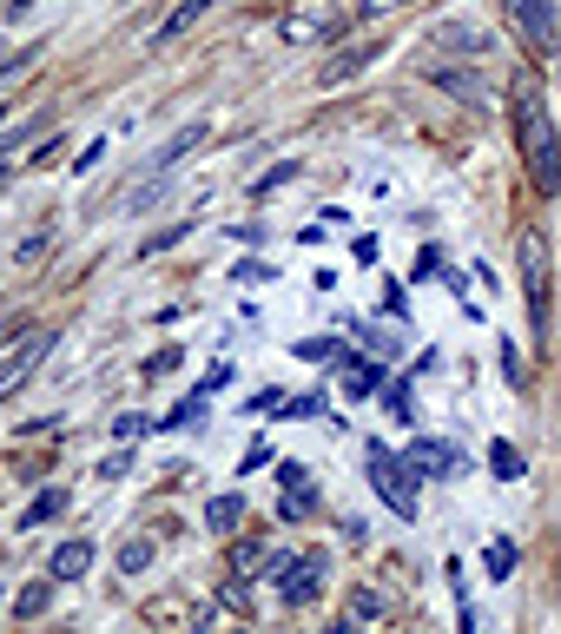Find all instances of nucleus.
Listing matches in <instances>:
<instances>
[{
	"mask_svg": "<svg viewBox=\"0 0 561 634\" xmlns=\"http://www.w3.org/2000/svg\"><path fill=\"white\" fill-rule=\"evenodd\" d=\"M555 7H561V0H509V20L522 26V40H529V46H542V53H549V46H555Z\"/></svg>",
	"mask_w": 561,
	"mask_h": 634,
	"instance_id": "nucleus-6",
	"label": "nucleus"
},
{
	"mask_svg": "<svg viewBox=\"0 0 561 634\" xmlns=\"http://www.w3.org/2000/svg\"><path fill=\"white\" fill-rule=\"evenodd\" d=\"M198 423H205V397H185V404H179L159 430H198Z\"/></svg>",
	"mask_w": 561,
	"mask_h": 634,
	"instance_id": "nucleus-16",
	"label": "nucleus"
},
{
	"mask_svg": "<svg viewBox=\"0 0 561 634\" xmlns=\"http://www.w3.org/2000/svg\"><path fill=\"white\" fill-rule=\"evenodd\" d=\"M516 146H522V159H529L536 192L555 198L561 192V132H555V119H549V106H542L529 86L516 93Z\"/></svg>",
	"mask_w": 561,
	"mask_h": 634,
	"instance_id": "nucleus-1",
	"label": "nucleus"
},
{
	"mask_svg": "<svg viewBox=\"0 0 561 634\" xmlns=\"http://www.w3.org/2000/svg\"><path fill=\"white\" fill-rule=\"evenodd\" d=\"M549 284H555L549 238H542V232H522V298H529V324H536V337H549Z\"/></svg>",
	"mask_w": 561,
	"mask_h": 634,
	"instance_id": "nucleus-2",
	"label": "nucleus"
},
{
	"mask_svg": "<svg viewBox=\"0 0 561 634\" xmlns=\"http://www.w3.org/2000/svg\"><path fill=\"white\" fill-rule=\"evenodd\" d=\"M205 7H212V0H179V7H172V20H165V26H159L152 40H159V46H165V40H179V33H185V26H192V20H198Z\"/></svg>",
	"mask_w": 561,
	"mask_h": 634,
	"instance_id": "nucleus-12",
	"label": "nucleus"
},
{
	"mask_svg": "<svg viewBox=\"0 0 561 634\" xmlns=\"http://www.w3.org/2000/svg\"><path fill=\"white\" fill-rule=\"evenodd\" d=\"M198 634H218V628H198Z\"/></svg>",
	"mask_w": 561,
	"mask_h": 634,
	"instance_id": "nucleus-26",
	"label": "nucleus"
},
{
	"mask_svg": "<svg viewBox=\"0 0 561 634\" xmlns=\"http://www.w3.org/2000/svg\"><path fill=\"white\" fill-rule=\"evenodd\" d=\"M489 470H496V483H522V450L516 443H489Z\"/></svg>",
	"mask_w": 561,
	"mask_h": 634,
	"instance_id": "nucleus-9",
	"label": "nucleus"
},
{
	"mask_svg": "<svg viewBox=\"0 0 561 634\" xmlns=\"http://www.w3.org/2000/svg\"><path fill=\"white\" fill-rule=\"evenodd\" d=\"M503 370H509V384H529V370H522V351H516V344H503Z\"/></svg>",
	"mask_w": 561,
	"mask_h": 634,
	"instance_id": "nucleus-22",
	"label": "nucleus"
},
{
	"mask_svg": "<svg viewBox=\"0 0 561 634\" xmlns=\"http://www.w3.org/2000/svg\"><path fill=\"white\" fill-rule=\"evenodd\" d=\"M46 602H53V582H26V589L13 595V615H26V622H33V615H40Z\"/></svg>",
	"mask_w": 561,
	"mask_h": 634,
	"instance_id": "nucleus-14",
	"label": "nucleus"
},
{
	"mask_svg": "<svg viewBox=\"0 0 561 634\" xmlns=\"http://www.w3.org/2000/svg\"><path fill=\"white\" fill-rule=\"evenodd\" d=\"M205 523H212V529H225V536H231V529H238V523H245V496H212V503H205Z\"/></svg>",
	"mask_w": 561,
	"mask_h": 634,
	"instance_id": "nucleus-10",
	"label": "nucleus"
},
{
	"mask_svg": "<svg viewBox=\"0 0 561 634\" xmlns=\"http://www.w3.org/2000/svg\"><path fill=\"white\" fill-rule=\"evenodd\" d=\"M364 60H370V46H350L344 60H324V73H317V79H324V86H337V79H344V73H357Z\"/></svg>",
	"mask_w": 561,
	"mask_h": 634,
	"instance_id": "nucleus-15",
	"label": "nucleus"
},
{
	"mask_svg": "<svg viewBox=\"0 0 561 634\" xmlns=\"http://www.w3.org/2000/svg\"><path fill=\"white\" fill-rule=\"evenodd\" d=\"M145 562H152V549H145V542H126V549H119V569H126V576H139Z\"/></svg>",
	"mask_w": 561,
	"mask_h": 634,
	"instance_id": "nucleus-21",
	"label": "nucleus"
},
{
	"mask_svg": "<svg viewBox=\"0 0 561 634\" xmlns=\"http://www.w3.org/2000/svg\"><path fill=\"white\" fill-rule=\"evenodd\" d=\"M390 7H403V0H364V13H390Z\"/></svg>",
	"mask_w": 561,
	"mask_h": 634,
	"instance_id": "nucleus-24",
	"label": "nucleus"
},
{
	"mask_svg": "<svg viewBox=\"0 0 561 634\" xmlns=\"http://www.w3.org/2000/svg\"><path fill=\"white\" fill-rule=\"evenodd\" d=\"M145 430H159V423H152V417H119V423H112L119 443H132V437H145Z\"/></svg>",
	"mask_w": 561,
	"mask_h": 634,
	"instance_id": "nucleus-20",
	"label": "nucleus"
},
{
	"mask_svg": "<svg viewBox=\"0 0 561 634\" xmlns=\"http://www.w3.org/2000/svg\"><path fill=\"white\" fill-rule=\"evenodd\" d=\"M324 569H331V556H324V549H304V556H284V562H271V576H278V595H284L291 609L317 602V589H324Z\"/></svg>",
	"mask_w": 561,
	"mask_h": 634,
	"instance_id": "nucleus-4",
	"label": "nucleus"
},
{
	"mask_svg": "<svg viewBox=\"0 0 561 634\" xmlns=\"http://www.w3.org/2000/svg\"><path fill=\"white\" fill-rule=\"evenodd\" d=\"M60 516H66V490H46V496H33V503H26V529L60 523Z\"/></svg>",
	"mask_w": 561,
	"mask_h": 634,
	"instance_id": "nucleus-11",
	"label": "nucleus"
},
{
	"mask_svg": "<svg viewBox=\"0 0 561 634\" xmlns=\"http://www.w3.org/2000/svg\"><path fill=\"white\" fill-rule=\"evenodd\" d=\"M370 483H377V496L410 523L417 516V490H423V476L397 456V450H384V443H370Z\"/></svg>",
	"mask_w": 561,
	"mask_h": 634,
	"instance_id": "nucleus-3",
	"label": "nucleus"
},
{
	"mask_svg": "<svg viewBox=\"0 0 561 634\" xmlns=\"http://www.w3.org/2000/svg\"><path fill=\"white\" fill-rule=\"evenodd\" d=\"M278 410H284L291 423H298V417H304V423H317V417H324V397H298V404H278Z\"/></svg>",
	"mask_w": 561,
	"mask_h": 634,
	"instance_id": "nucleus-19",
	"label": "nucleus"
},
{
	"mask_svg": "<svg viewBox=\"0 0 561 634\" xmlns=\"http://www.w3.org/2000/svg\"><path fill=\"white\" fill-rule=\"evenodd\" d=\"M86 569H93V542H86V536L60 542V549H53V562H46V576H53V582H79Z\"/></svg>",
	"mask_w": 561,
	"mask_h": 634,
	"instance_id": "nucleus-7",
	"label": "nucleus"
},
{
	"mask_svg": "<svg viewBox=\"0 0 561 634\" xmlns=\"http://www.w3.org/2000/svg\"><path fill=\"white\" fill-rule=\"evenodd\" d=\"M331 634H364V628H357V622H350V615H344V622H337V628H331Z\"/></svg>",
	"mask_w": 561,
	"mask_h": 634,
	"instance_id": "nucleus-25",
	"label": "nucleus"
},
{
	"mask_svg": "<svg viewBox=\"0 0 561 634\" xmlns=\"http://www.w3.org/2000/svg\"><path fill=\"white\" fill-rule=\"evenodd\" d=\"M384 404H390V417H397V423H417V404H410V390H403V384H384Z\"/></svg>",
	"mask_w": 561,
	"mask_h": 634,
	"instance_id": "nucleus-17",
	"label": "nucleus"
},
{
	"mask_svg": "<svg viewBox=\"0 0 561 634\" xmlns=\"http://www.w3.org/2000/svg\"><path fill=\"white\" fill-rule=\"evenodd\" d=\"M298 357H304V364H331V357H337V344H331V337H304V344H298Z\"/></svg>",
	"mask_w": 561,
	"mask_h": 634,
	"instance_id": "nucleus-18",
	"label": "nucleus"
},
{
	"mask_svg": "<svg viewBox=\"0 0 561 634\" xmlns=\"http://www.w3.org/2000/svg\"><path fill=\"white\" fill-rule=\"evenodd\" d=\"M403 463H410L417 476H436V483H456V476H463V450L443 443V437H410Z\"/></svg>",
	"mask_w": 561,
	"mask_h": 634,
	"instance_id": "nucleus-5",
	"label": "nucleus"
},
{
	"mask_svg": "<svg viewBox=\"0 0 561 634\" xmlns=\"http://www.w3.org/2000/svg\"><path fill=\"white\" fill-rule=\"evenodd\" d=\"M165 370H179V351H159V357L145 364V377H165Z\"/></svg>",
	"mask_w": 561,
	"mask_h": 634,
	"instance_id": "nucleus-23",
	"label": "nucleus"
},
{
	"mask_svg": "<svg viewBox=\"0 0 561 634\" xmlns=\"http://www.w3.org/2000/svg\"><path fill=\"white\" fill-rule=\"evenodd\" d=\"M483 569H489V582H509L516 576V542H489L483 549Z\"/></svg>",
	"mask_w": 561,
	"mask_h": 634,
	"instance_id": "nucleus-13",
	"label": "nucleus"
},
{
	"mask_svg": "<svg viewBox=\"0 0 561 634\" xmlns=\"http://www.w3.org/2000/svg\"><path fill=\"white\" fill-rule=\"evenodd\" d=\"M390 377H384V364H370V357H344V397H377Z\"/></svg>",
	"mask_w": 561,
	"mask_h": 634,
	"instance_id": "nucleus-8",
	"label": "nucleus"
}]
</instances>
